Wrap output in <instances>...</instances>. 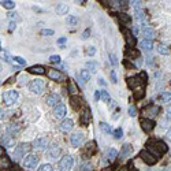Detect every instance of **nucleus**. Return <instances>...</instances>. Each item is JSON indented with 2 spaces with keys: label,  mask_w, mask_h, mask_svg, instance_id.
I'll list each match as a JSON object with an SVG mask.
<instances>
[{
  "label": "nucleus",
  "mask_w": 171,
  "mask_h": 171,
  "mask_svg": "<svg viewBox=\"0 0 171 171\" xmlns=\"http://www.w3.org/2000/svg\"><path fill=\"white\" fill-rule=\"evenodd\" d=\"M146 149L155 155V156H162L168 151V146L160 140H149L146 142Z\"/></svg>",
  "instance_id": "nucleus-1"
},
{
  "label": "nucleus",
  "mask_w": 171,
  "mask_h": 171,
  "mask_svg": "<svg viewBox=\"0 0 171 171\" xmlns=\"http://www.w3.org/2000/svg\"><path fill=\"white\" fill-rule=\"evenodd\" d=\"M32 148H33V146H32L29 142H22V144H19V145L15 146V149H14V157H15V159H19V157H25L26 155L30 152Z\"/></svg>",
  "instance_id": "nucleus-2"
},
{
  "label": "nucleus",
  "mask_w": 171,
  "mask_h": 171,
  "mask_svg": "<svg viewBox=\"0 0 171 171\" xmlns=\"http://www.w3.org/2000/svg\"><path fill=\"white\" fill-rule=\"evenodd\" d=\"M37 164H39V156H37V155L28 153L25 157H23V162H22L23 167L30 168V170H34Z\"/></svg>",
  "instance_id": "nucleus-3"
},
{
  "label": "nucleus",
  "mask_w": 171,
  "mask_h": 171,
  "mask_svg": "<svg viewBox=\"0 0 171 171\" xmlns=\"http://www.w3.org/2000/svg\"><path fill=\"white\" fill-rule=\"evenodd\" d=\"M140 157H141V159H142L148 166H153L155 163L157 162V156H155V155L152 153V152H149L148 149H145V151H141V152H140Z\"/></svg>",
  "instance_id": "nucleus-4"
},
{
  "label": "nucleus",
  "mask_w": 171,
  "mask_h": 171,
  "mask_svg": "<svg viewBox=\"0 0 171 171\" xmlns=\"http://www.w3.org/2000/svg\"><path fill=\"white\" fill-rule=\"evenodd\" d=\"M29 89L34 94H41L43 91H44V82L41 80H34L29 84Z\"/></svg>",
  "instance_id": "nucleus-5"
},
{
  "label": "nucleus",
  "mask_w": 171,
  "mask_h": 171,
  "mask_svg": "<svg viewBox=\"0 0 171 171\" xmlns=\"http://www.w3.org/2000/svg\"><path fill=\"white\" fill-rule=\"evenodd\" d=\"M18 97H19V94H18L17 91H9L3 94V100L7 105H11V104H14V103H17Z\"/></svg>",
  "instance_id": "nucleus-6"
},
{
  "label": "nucleus",
  "mask_w": 171,
  "mask_h": 171,
  "mask_svg": "<svg viewBox=\"0 0 171 171\" xmlns=\"http://www.w3.org/2000/svg\"><path fill=\"white\" fill-rule=\"evenodd\" d=\"M73 164H74V159H73V156H70V155L63 156L60 159V162H59L60 170H70V168L73 167Z\"/></svg>",
  "instance_id": "nucleus-7"
},
{
  "label": "nucleus",
  "mask_w": 171,
  "mask_h": 171,
  "mask_svg": "<svg viewBox=\"0 0 171 171\" xmlns=\"http://www.w3.org/2000/svg\"><path fill=\"white\" fill-rule=\"evenodd\" d=\"M140 78H141L140 75H135V77H129V78H127V85H129V88L135 89V88H138V86L146 85L145 81H141Z\"/></svg>",
  "instance_id": "nucleus-8"
},
{
  "label": "nucleus",
  "mask_w": 171,
  "mask_h": 171,
  "mask_svg": "<svg viewBox=\"0 0 171 171\" xmlns=\"http://www.w3.org/2000/svg\"><path fill=\"white\" fill-rule=\"evenodd\" d=\"M123 34H125V41H126L127 48H134L135 47V36L133 34V32L123 29Z\"/></svg>",
  "instance_id": "nucleus-9"
},
{
  "label": "nucleus",
  "mask_w": 171,
  "mask_h": 171,
  "mask_svg": "<svg viewBox=\"0 0 171 171\" xmlns=\"http://www.w3.org/2000/svg\"><path fill=\"white\" fill-rule=\"evenodd\" d=\"M140 125H141V127H142V130L145 133H151L152 130L155 129V122L152 121V119H148V118H141V121H140Z\"/></svg>",
  "instance_id": "nucleus-10"
},
{
  "label": "nucleus",
  "mask_w": 171,
  "mask_h": 171,
  "mask_svg": "<svg viewBox=\"0 0 171 171\" xmlns=\"http://www.w3.org/2000/svg\"><path fill=\"white\" fill-rule=\"evenodd\" d=\"M66 114H67V108H66V105H63V104L56 105L55 110H53V116H55L56 119H63L64 116H66Z\"/></svg>",
  "instance_id": "nucleus-11"
},
{
  "label": "nucleus",
  "mask_w": 171,
  "mask_h": 171,
  "mask_svg": "<svg viewBox=\"0 0 171 171\" xmlns=\"http://www.w3.org/2000/svg\"><path fill=\"white\" fill-rule=\"evenodd\" d=\"M48 138L47 137H40V138H37V140H34L33 141V148L34 149H45L48 146Z\"/></svg>",
  "instance_id": "nucleus-12"
},
{
  "label": "nucleus",
  "mask_w": 171,
  "mask_h": 171,
  "mask_svg": "<svg viewBox=\"0 0 171 171\" xmlns=\"http://www.w3.org/2000/svg\"><path fill=\"white\" fill-rule=\"evenodd\" d=\"M73 127H74V122H73L71 119H64V121L59 125V129H60V132H63V133L71 132Z\"/></svg>",
  "instance_id": "nucleus-13"
},
{
  "label": "nucleus",
  "mask_w": 171,
  "mask_h": 171,
  "mask_svg": "<svg viewBox=\"0 0 171 171\" xmlns=\"http://www.w3.org/2000/svg\"><path fill=\"white\" fill-rule=\"evenodd\" d=\"M47 75H48V78H50V80H52V81H62V80H63L62 73L59 71V70H56V69H48Z\"/></svg>",
  "instance_id": "nucleus-14"
},
{
  "label": "nucleus",
  "mask_w": 171,
  "mask_h": 171,
  "mask_svg": "<svg viewBox=\"0 0 171 171\" xmlns=\"http://www.w3.org/2000/svg\"><path fill=\"white\" fill-rule=\"evenodd\" d=\"M59 101H60V94L59 93H51L50 96L47 97V100H45V103H47L48 105H51V107H56Z\"/></svg>",
  "instance_id": "nucleus-15"
},
{
  "label": "nucleus",
  "mask_w": 171,
  "mask_h": 171,
  "mask_svg": "<svg viewBox=\"0 0 171 171\" xmlns=\"http://www.w3.org/2000/svg\"><path fill=\"white\" fill-rule=\"evenodd\" d=\"M70 141H71V144L74 146H80L84 141V134L80 132L74 133V134H71V137H70Z\"/></svg>",
  "instance_id": "nucleus-16"
},
{
  "label": "nucleus",
  "mask_w": 171,
  "mask_h": 171,
  "mask_svg": "<svg viewBox=\"0 0 171 171\" xmlns=\"http://www.w3.org/2000/svg\"><path fill=\"white\" fill-rule=\"evenodd\" d=\"M80 122L84 126H88L89 125V122H91V110H89V108H85V110L82 111V114H81V116H80Z\"/></svg>",
  "instance_id": "nucleus-17"
},
{
  "label": "nucleus",
  "mask_w": 171,
  "mask_h": 171,
  "mask_svg": "<svg viewBox=\"0 0 171 171\" xmlns=\"http://www.w3.org/2000/svg\"><path fill=\"white\" fill-rule=\"evenodd\" d=\"M48 156H50V159H58L59 156H60V148L59 146H51L50 149H48Z\"/></svg>",
  "instance_id": "nucleus-18"
},
{
  "label": "nucleus",
  "mask_w": 171,
  "mask_h": 171,
  "mask_svg": "<svg viewBox=\"0 0 171 171\" xmlns=\"http://www.w3.org/2000/svg\"><path fill=\"white\" fill-rule=\"evenodd\" d=\"M134 17L138 21V23H145V11L142 9H135L134 10Z\"/></svg>",
  "instance_id": "nucleus-19"
},
{
  "label": "nucleus",
  "mask_w": 171,
  "mask_h": 171,
  "mask_svg": "<svg viewBox=\"0 0 171 171\" xmlns=\"http://www.w3.org/2000/svg\"><path fill=\"white\" fill-rule=\"evenodd\" d=\"M140 47L142 48L144 51H146V52H151L152 50H153V43H152V40H148V39H144L142 41H141Z\"/></svg>",
  "instance_id": "nucleus-20"
},
{
  "label": "nucleus",
  "mask_w": 171,
  "mask_h": 171,
  "mask_svg": "<svg viewBox=\"0 0 171 171\" xmlns=\"http://www.w3.org/2000/svg\"><path fill=\"white\" fill-rule=\"evenodd\" d=\"M142 34H144V37L148 39V40H153L155 37H156V32H155L152 28H144L142 29Z\"/></svg>",
  "instance_id": "nucleus-21"
},
{
  "label": "nucleus",
  "mask_w": 171,
  "mask_h": 171,
  "mask_svg": "<svg viewBox=\"0 0 171 171\" xmlns=\"http://www.w3.org/2000/svg\"><path fill=\"white\" fill-rule=\"evenodd\" d=\"M12 144H14V138L11 135H3L2 137V146L10 148V146H12Z\"/></svg>",
  "instance_id": "nucleus-22"
},
{
  "label": "nucleus",
  "mask_w": 171,
  "mask_h": 171,
  "mask_svg": "<svg viewBox=\"0 0 171 171\" xmlns=\"http://www.w3.org/2000/svg\"><path fill=\"white\" fill-rule=\"evenodd\" d=\"M7 133H10L11 135H18L21 133V126L18 123H14V125H10L7 127Z\"/></svg>",
  "instance_id": "nucleus-23"
},
{
  "label": "nucleus",
  "mask_w": 171,
  "mask_h": 171,
  "mask_svg": "<svg viewBox=\"0 0 171 171\" xmlns=\"http://www.w3.org/2000/svg\"><path fill=\"white\" fill-rule=\"evenodd\" d=\"M29 73H32V74H39V75H44L45 74V69L43 66H32L28 69Z\"/></svg>",
  "instance_id": "nucleus-24"
},
{
  "label": "nucleus",
  "mask_w": 171,
  "mask_h": 171,
  "mask_svg": "<svg viewBox=\"0 0 171 171\" xmlns=\"http://www.w3.org/2000/svg\"><path fill=\"white\" fill-rule=\"evenodd\" d=\"M130 153H132V145H130V144H125L122 151H121V155H119V159H125V157H127Z\"/></svg>",
  "instance_id": "nucleus-25"
},
{
  "label": "nucleus",
  "mask_w": 171,
  "mask_h": 171,
  "mask_svg": "<svg viewBox=\"0 0 171 171\" xmlns=\"http://www.w3.org/2000/svg\"><path fill=\"white\" fill-rule=\"evenodd\" d=\"M70 103H71V107L74 108V110H80L81 104H82L80 96H71V97H70Z\"/></svg>",
  "instance_id": "nucleus-26"
},
{
  "label": "nucleus",
  "mask_w": 171,
  "mask_h": 171,
  "mask_svg": "<svg viewBox=\"0 0 171 171\" xmlns=\"http://www.w3.org/2000/svg\"><path fill=\"white\" fill-rule=\"evenodd\" d=\"M110 3L115 9H126V2L125 0H110Z\"/></svg>",
  "instance_id": "nucleus-27"
},
{
  "label": "nucleus",
  "mask_w": 171,
  "mask_h": 171,
  "mask_svg": "<svg viewBox=\"0 0 171 171\" xmlns=\"http://www.w3.org/2000/svg\"><path fill=\"white\" fill-rule=\"evenodd\" d=\"M67 11H69V6L67 4H58V7H56L58 15H64L67 14Z\"/></svg>",
  "instance_id": "nucleus-28"
},
{
  "label": "nucleus",
  "mask_w": 171,
  "mask_h": 171,
  "mask_svg": "<svg viewBox=\"0 0 171 171\" xmlns=\"http://www.w3.org/2000/svg\"><path fill=\"white\" fill-rule=\"evenodd\" d=\"M126 56H127V59H134V58H138V56H140V52L135 51L134 48H129L126 52Z\"/></svg>",
  "instance_id": "nucleus-29"
},
{
  "label": "nucleus",
  "mask_w": 171,
  "mask_h": 171,
  "mask_svg": "<svg viewBox=\"0 0 171 171\" xmlns=\"http://www.w3.org/2000/svg\"><path fill=\"white\" fill-rule=\"evenodd\" d=\"M157 52H159L160 55H168V53H170V48L164 44H159L157 45Z\"/></svg>",
  "instance_id": "nucleus-30"
},
{
  "label": "nucleus",
  "mask_w": 171,
  "mask_h": 171,
  "mask_svg": "<svg viewBox=\"0 0 171 171\" xmlns=\"http://www.w3.org/2000/svg\"><path fill=\"white\" fill-rule=\"evenodd\" d=\"M80 77L82 78V81H89L91 80V71H89L88 69H84V70H81L80 71Z\"/></svg>",
  "instance_id": "nucleus-31"
},
{
  "label": "nucleus",
  "mask_w": 171,
  "mask_h": 171,
  "mask_svg": "<svg viewBox=\"0 0 171 171\" xmlns=\"http://www.w3.org/2000/svg\"><path fill=\"white\" fill-rule=\"evenodd\" d=\"M0 2H2V6L7 10H12L15 7V3L12 0H0Z\"/></svg>",
  "instance_id": "nucleus-32"
},
{
  "label": "nucleus",
  "mask_w": 171,
  "mask_h": 171,
  "mask_svg": "<svg viewBox=\"0 0 171 171\" xmlns=\"http://www.w3.org/2000/svg\"><path fill=\"white\" fill-rule=\"evenodd\" d=\"M100 129H101L105 134H112V130H111L110 125L105 123V122H100Z\"/></svg>",
  "instance_id": "nucleus-33"
},
{
  "label": "nucleus",
  "mask_w": 171,
  "mask_h": 171,
  "mask_svg": "<svg viewBox=\"0 0 171 171\" xmlns=\"http://www.w3.org/2000/svg\"><path fill=\"white\" fill-rule=\"evenodd\" d=\"M118 18L122 23H130V21H132V18H130L127 14H123V12H121V14L118 15Z\"/></svg>",
  "instance_id": "nucleus-34"
},
{
  "label": "nucleus",
  "mask_w": 171,
  "mask_h": 171,
  "mask_svg": "<svg viewBox=\"0 0 171 171\" xmlns=\"http://www.w3.org/2000/svg\"><path fill=\"white\" fill-rule=\"evenodd\" d=\"M116 155H118V152H116V149H114V148H110L107 151V159L108 160H114L116 157Z\"/></svg>",
  "instance_id": "nucleus-35"
},
{
  "label": "nucleus",
  "mask_w": 171,
  "mask_h": 171,
  "mask_svg": "<svg viewBox=\"0 0 171 171\" xmlns=\"http://www.w3.org/2000/svg\"><path fill=\"white\" fill-rule=\"evenodd\" d=\"M100 99H101L104 103H110L111 97H110V94H108L107 91H101L100 92Z\"/></svg>",
  "instance_id": "nucleus-36"
},
{
  "label": "nucleus",
  "mask_w": 171,
  "mask_h": 171,
  "mask_svg": "<svg viewBox=\"0 0 171 171\" xmlns=\"http://www.w3.org/2000/svg\"><path fill=\"white\" fill-rule=\"evenodd\" d=\"M77 22H78V19L75 17H73V15H69V17H67V19H66V23L69 26H75V25H77Z\"/></svg>",
  "instance_id": "nucleus-37"
},
{
  "label": "nucleus",
  "mask_w": 171,
  "mask_h": 171,
  "mask_svg": "<svg viewBox=\"0 0 171 171\" xmlns=\"http://www.w3.org/2000/svg\"><path fill=\"white\" fill-rule=\"evenodd\" d=\"M86 152H88V155H92L94 152V149H96V144L94 142H89V144H86Z\"/></svg>",
  "instance_id": "nucleus-38"
},
{
  "label": "nucleus",
  "mask_w": 171,
  "mask_h": 171,
  "mask_svg": "<svg viewBox=\"0 0 171 171\" xmlns=\"http://www.w3.org/2000/svg\"><path fill=\"white\" fill-rule=\"evenodd\" d=\"M157 111H159V108H157L156 105H152V107H149L148 110H146V112H148L149 115H152V116H156L157 115Z\"/></svg>",
  "instance_id": "nucleus-39"
},
{
  "label": "nucleus",
  "mask_w": 171,
  "mask_h": 171,
  "mask_svg": "<svg viewBox=\"0 0 171 171\" xmlns=\"http://www.w3.org/2000/svg\"><path fill=\"white\" fill-rule=\"evenodd\" d=\"M171 100V92H163L162 94V101L163 103H168Z\"/></svg>",
  "instance_id": "nucleus-40"
},
{
  "label": "nucleus",
  "mask_w": 171,
  "mask_h": 171,
  "mask_svg": "<svg viewBox=\"0 0 171 171\" xmlns=\"http://www.w3.org/2000/svg\"><path fill=\"white\" fill-rule=\"evenodd\" d=\"M96 63H94V62H88V63H86V69L89 70V71L91 73H96Z\"/></svg>",
  "instance_id": "nucleus-41"
},
{
  "label": "nucleus",
  "mask_w": 171,
  "mask_h": 171,
  "mask_svg": "<svg viewBox=\"0 0 171 171\" xmlns=\"http://www.w3.org/2000/svg\"><path fill=\"white\" fill-rule=\"evenodd\" d=\"M112 134H114V138H115V140H119V138H121L122 135H123V130H122L121 127H119V129H116L115 132L112 133Z\"/></svg>",
  "instance_id": "nucleus-42"
},
{
  "label": "nucleus",
  "mask_w": 171,
  "mask_h": 171,
  "mask_svg": "<svg viewBox=\"0 0 171 171\" xmlns=\"http://www.w3.org/2000/svg\"><path fill=\"white\" fill-rule=\"evenodd\" d=\"M129 3L133 6V9H141V0H129Z\"/></svg>",
  "instance_id": "nucleus-43"
},
{
  "label": "nucleus",
  "mask_w": 171,
  "mask_h": 171,
  "mask_svg": "<svg viewBox=\"0 0 171 171\" xmlns=\"http://www.w3.org/2000/svg\"><path fill=\"white\" fill-rule=\"evenodd\" d=\"M37 170H39V171H51V170H52V166L48 164V163H47V164H41L39 168H37Z\"/></svg>",
  "instance_id": "nucleus-44"
},
{
  "label": "nucleus",
  "mask_w": 171,
  "mask_h": 171,
  "mask_svg": "<svg viewBox=\"0 0 171 171\" xmlns=\"http://www.w3.org/2000/svg\"><path fill=\"white\" fill-rule=\"evenodd\" d=\"M110 62H111V64H112L114 67L118 66V60H116V56L114 55V53H110Z\"/></svg>",
  "instance_id": "nucleus-45"
},
{
  "label": "nucleus",
  "mask_w": 171,
  "mask_h": 171,
  "mask_svg": "<svg viewBox=\"0 0 171 171\" xmlns=\"http://www.w3.org/2000/svg\"><path fill=\"white\" fill-rule=\"evenodd\" d=\"M94 53H96V48H94V47H88V50H86V55H88V56H93Z\"/></svg>",
  "instance_id": "nucleus-46"
},
{
  "label": "nucleus",
  "mask_w": 171,
  "mask_h": 171,
  "mask_svg": "<svg viewBox=\"0 0 171 171\" xmlns=\"http://www.w3.org/2000/svg\"><path fill=\"white\" fill-rule=\"evenodd\" d=\"M80 170H82V171H89V170H92V164H89V163H85V164L80 166Z\"/></svg>",
  "instance_id": "nucleus-47"
},
{
  "label": "nucleus",
  "mask_w": 171,
  "mask_h": 171,
  "mask_svg": "<svg viewBox=\"0 0 171 171\" xmlns=\"http://www.w3.org/2000/svg\"><path fill=\"white\" fill-rule=\"evenodd\" d=\"M41 34L43 36H53V30H51V29H43Z\"/></svg>",
  "instance_id": "nucleus-48"
},
{
  "label": "nucleus",
  "mask_w": 171,
  "mask_h": 171,
  "mask_svg": "<svg viewBox=\"0 0 171 171\" xmlns=\"http://www.w3.org/2000/svg\"><path fill=\"white\" fill-rule=\"evenodd\" d=\"M50 60L52 62V63H60V56L59 55H52L50 58Z\"/></svg>",
  "instance_id": "nucleus-49"
},
{
  "label": "nucleus",
  "mask_w": 171,
  "mask_h": 171,
  "mask_svg": "<svg viewBox=\"0 0 171 171\" xmlns=\"http://www.w3.org/2000/svg\"><path fill=\"white\" fill-rule=\"evenodd\" d=\"M12 59H14V62H18V63H19V64H25V63H26V62H25V59H22V58H21V56H14V58H12Z\"/></svg>",
  "instance_id": "nucleus-50"
},
{
  "label": "nucleus",
  "mask_w": 171,
  "mask_h": 171,
  "mask_svg": "<svg viewBox=\"0 0 171 171\" xmlns=\"http://www.w3.org/2000/svg\"><path fill=\"white\" fill-rule=\"evenodd\" d=\"M89 34H91V29H86V30L82 33V40H86V39H88Z\"/></svg>",
  "instance_id": "nucleus-51"
},
{
  "label": "nucleus",
  "mask_w": 171,
  "mask_h": 171,
  "mask_svg": "<svg viewBox=\"0 0 171 171\" xmlns=\"http://www.w3.org/2000/svg\"><path fill=\"white\" fill-rule=\"evenodd\" d=\"M135 112H137V111H135V108L133 107V105L132 107H129V115L130 116H135Z\"/></svg>",
  "instance_id": "nucleus-52"
},
{
  "label": "nucleus",
  "mask_w": 171,
  "mask_h": 171,
  "mask_svg": "<svg viewBox=\"0 0 171 171\" xmlns=\"http://www.w3.org/2000/svg\"><path fill=\"white\" fill-rule=\"evenodd\" d=\"M111 80H112V82H114V84L118 82V80H116V73L114 71V70L111 71Z\"/></svg>",
  "instance_id": "nucleus-53"
},
{
  "label": "nucleus",
  "mask_w": 171,
  "mask_h": 171,
  "mask_svg": "<svg viewBox=\"0 0 171 171\" xmlns=\"http://www.w3.org/2000/svg\"><path fill=\"white\" fill-rule=\"evenodd\" d=\"M15 28H17L15 22H10V25H9V30H10V32H12V30H15Z\"/></svg>",
  "instance_id": "nucleus-54"
},
{
  "label": "nucleus",
  "mask_w": 171,
  "mask_h": 171,
  "mask_svg": "<svg viewBox=\"0 0 171 171\" xmlns=\"http://www.w3.org/2000/svg\"><path fill=\"white\" fill-rule=\"evenodd\" d=\"M9 18L10 19H17V12H9Z\"/></svg>",
  "instance_id": "nucleus-55"
},
{
  "label": "nucleus",
  "mask_w": 171,
  "mask_h": 171,
  "mask_svg": "<svg viewBox=\"0 0 171 171\" xmlns=\"http://www.w3.org/2000/svg\"><path fill=\"white\" fill-rule=\"evenodd\" d=\"M166 118H167V119H171V107L167 108V112H166Z\"/></svg>",
  "instance_id": "nucleus-56"
},
{
  "label": "nucleus",
  "mask_w": 171,
  "mask_h": 171,
  "mask_svg": "<svg viewBox=\"0 0 171 171\" xmlns=\"http://www.w3.org/2000/svg\"><path fill=\"white\" fill-rule=\"evenodd\" d=\"M166 137H167V140H168V141H171V129H170V130H167V133H166Z\"/></svg>",
  "instance_id": "nucleus-57"
},
{
  "label": "nucleus",
  "mask_w": 171,
  "mask_h": 171,
  "mask_svg": "<svg viewBox=\"0 0 171 171\" xmlns=\"http://www.w3.org/2000/svg\"><path fill=\"white\" fill-rule=\"evenodd\" d=\"M99 85L105 86V82H104V80H103V78H99Z\"/></svg>",
  "instance_id": "nucleus-58"
},
{
  "label": "nucleus",
  "mask_w": 171,
  "mask_h": 171,
  "mask_svg": "<svg viewBox=\"0 0 171 171\" xmlns=\"http://www.w3.org/2000/svg\"><path fill=\"white\" fill-rule=\"evenodd\" d=\"M137 33H138V29H137V26H134V28H133V34L137 36Z\"/></svg>",
  "instance_id": "nucleus-59"
},
{
  "label": "nucleus",
  "mask_w": 171,
  "mask_h": 171,
  "mask_svg": "<svg viewBox=\"0 0 171 171\" xmlns=\"http://www.w3.org/2000/svg\"><path fill=\"white\" fill-rule=\"evenodd\" d=\"M64 41H66V39H64V37H62V39H60V40H59V41H58V43H59V44H63V43H64Z\"/></svg>",
  "instance_id": "nucleus-60"
},
{
  "label": "nucleus",
  "mask_w": 171,
  "mask_h": 171,
  "mask_svg": "<svg viewBox=\"0 0 171 171\" xmlns=\"http://www.w3.org/2000/svg\"><path fill=\"white\" fill-rule=\"evenodd\" d=\"M80 2H84V0H80Z\"/></svg>",
  "instance_id": "nucleus-61"
}]
</instances>
